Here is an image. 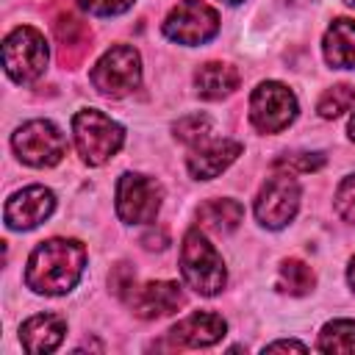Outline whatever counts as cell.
Returning <instances> with one entry per match:
<instances>
[{"label": "cell", "mask_w": 355, "mask_h": 355, "mask_svg": "<svg viewBox=\"0 0 355 355\" xmlns=\"http://www.w3.org/2000/svg\"><path fill=\"white\" fill-rule=\"evenodd\" d=\"M86 266V247L75 239L42 241L25 266V286L44 297L67 294L78 286Z\"/></svg>", "instance_id": "6da1fadb"}, {"label": "cell", "mask_w": 355, "mask_h": 355, "mask_svg": "<svg viewBox=\"0 0 355 355\" xmlns=\"http://www.w3.org/2000/svg\"><path fill=\"white\" fill-rule=\"evenodd\" d=\"M180 275H183L186 286L191 291H197L200 297H214L227 283L225 261L216 252V247L205 239L202 227H191L183 236V244H180Z\"/></svg>", "instance_id": "7a4b0ae2"}, {"label": "cell", "mask_w": 355, "mask_h": 355, "mask_svg": "<svg viewBox=\"0 0 355 355\" xmlns=\"http://www.w3.org/2000/svg\"><path fill=\"white\" fill-rule=\"evenodd\" d=\"M72 136H75V147H78L80 158L89 166H100V164L111 161L119 153V147L125 144L122 125L97 108H83L72 116Z\"/></svg>", "instance_id": "3957f363"}, {"label": "cell", "mask_w": 355, "mask_h": 355, "mask_svg": "<svg viewBox=\"0 0 355 355\" xmlns=\"http://www.w3.org/2000/svg\"><path fill=\"white\" fill-rule=\"evenodd\" d=\"M47 39L31 25L14 28L3 39V67L14 83H31L47 69Z\"/></svg>", "instance_id": "277c9868"}, {"label": "cell", "mask_w": 355, "mask_h": 355, "mask_svg": "<svg viewBox=\"0 0 355 355\" xmlns=\"http://www.w3.org/2000/svg\"><path fill=\"white\" fill-rule=\"evenodd\" d=\"M92 86L105 97H125L141 80V58L130 44H114L92 67Z\"/></svg>", "instance_id": "5b68a950"}, {"label": "cell", "mask_w": 355, "mask_h": 355, "mask_svg": "<svg viewBox=\"0 0 355 355\" xmlns=\"http://www.w3.org/2000/svg\"><path fill=\"white\" fill-rule=\"evenodd\" d=\"M297 94L280 80H263L250 97V122L258 133H280L297 119Z\"/></svg>", "instance_id": "8992f818"}, {"label": "cell", "mask_w": 355, "mask_h": 355, "mask_svg": "<svg viewBox=\"0 0 355 355\" xmlns=\"http://www.w3.org/2000/svg\"><path fill=\"white\" fill-rule=\"evenodd\" d=\"M11 147L17 158L28 166H55L67 155V139L50 119H31L17 128L11 136Z\"/></svg>", "instance_id": "52a82bcc"}, {"label": "cell", "mask_w": 355, "mask_h": 355, "mask_svg": "<svg viewBox=\"0 0 355 355\" xmlns=\"http://www.w3.org/2000/svg\"><path fill=\"white\" fill-rule=\"evenodd\" d=\"M164 189L155 178L125 172L116 180V214L125 225H147L155 222L161 211Z\"/></svg>", "instance_id": "ba28073f"}, {"label": "cell", "mask_w": 355, "mask_h": 355, "mask_svg": "<svg viewBox=\"0 0 355 355\" xmlns=\"http://www.w3.org/2000/svg\"><path fill=\"white\" fill-rule=\"evenodd\" d=\"M164 36L186 44V47H197L211 42L219 33V14L202 3V0H180L164 19L161 25Z\"/></svg>", "instance_id": "9c48e42d"}, {"label": "cell", "mask_w": 355, "mask_h": 355, "mask_svg": "<svg viewBox=\"0 0 355 355\" xmlns=\"http://www.w3.org/2000/svg\"><path fill=\"white\" fill-rule=\"evenodd\" d=\"M297 208H300V183L294 180V175L280 172L266 178V183L255 197V219L269 230H280L297 216Z\"/></svg>", "instance_id": "30bf717a"}, {"label": "cell", "mask_w": 355, "mask_h": 355, "mask_svg": "<svg viewBox=\"0 0 355 355\" xmlns=\"http://www.w3.org/2000/svg\"><path fill=\"white\" fill-rule=\"evenodd\" d=\"M55 211V194L44 186H25L8 197L3 219L11 230H33Z\"/></svg>", "instance_id": "8fae6325"}, {"label": "cell", "mask_w": 355, "mask_h": 355, "mask_svg": "<svg viewBox=\"0 0 355 355\" xmlns=\"http://www.w3.org/2000/svg\"><path fill=\"white\" fill-rule=\"evenodd\" d=\"M241 150L244 144L236 139H214V141L205 139L194 144L191 155L186 158V169L194 180H214L241 155Z\"/></svg>", "instance_id": "7c38bea8"}, {"label": "cell", "mask_w": 355, "mask_h": 355, "mask_svg": "<svg viewBox=\"0 0 355 355\" xmlns=\"http://www.w3.org/2000/svg\"><path fill=\"white\" fill-rule=\"evenodd\" d=\"M227 333V322L214 311H194L169 327L172 347H214Z\"/></svg>", "instance_id": "4fadbf2b"}, {"label": "cell", "mask_w": 355, "mask_h": 355, "mask_svg": "<svg viewBox=\"0 0 355 355\" xmlns=\"http://www.w3.org/2000/svg\"><path fill=\"white\" fill-rule=\"evenodd\" d=\"M128 305L139 319H158L169 316L183 305V291L172 280H153L128 294Z\"/></svg>", "instance_id": "5bb4252c"}, {"label": "cell", "mask_w": 355, "mask_h": 355, "mask_svg": "<svg viewBox=\"0 0 355 355\" xmlns=\"http://www.w3.org/2000/svg\"><path fill=\"white\" fill-rule=\"evenodd\" d=\"M67 336V319L58 313H36L19 324V341L31 355H44L58 349Z\"/></svg>", "instance_id": "9a60e30c"}, {"label": "cell", "mask_w": 355, "mask_h": 355, "mask_svg": "<svg viewBox=\"0 0 355 355\" xmlns=\"http://www.w3.org/2000/svg\"><path fill=\"white\" fill-rule=\"evenodd\" d=\"M322 53L333 69H355V19H333L322 39Z\"/></svg>", "instance_id": "2e32d148"}, {"label": "cell", "mask_w": 355, "mask_h": 355, "mask_svg": "<svg viewBox=\"0 0 355 355\" xmlns=\"http://www.w3.org/2000/svg\"><path fill=\"white\" fill-rule=\"evenodd\" d=\"M241 83V75L236 67L222 64V61H208L194 72V86L202 100H222L233 94Z\"/></svg>", "instance_id": "e0dca14e"}, {"label": "cell", "mask_w": 355, "mask_h": 355, "mask_svg": "<svg viewBox=\"0 0 355 355\" xmlns=\"http://www.w3.org/2000/svg\"><path fill=\"white\" fill-rule=\"evenodd\" d=\"M244 219V205L239 200H230V197H219V200H205L200 208H197V225L202 230H211V233H233Z\"/></svg>", "instance_id": "ac0fdd59"}, {"label": "cell", "mask_w": 355, "mask_h": 355, "mask_svg": "<svg viewBox=\"0 0 355 355\" xmlns=\"http://www.w3.org/2000/svg\"><path fill=\"white\" fill-rule=\"evenodd\" d=\"M313 286H316V275H313V269L305 261L288 258V261L280 263V269H277V288L283 294L302 297V294L313 291Z\"/></svg>", "instance_id": "d6986e66"}, {"label": "cell", "mask_w": 355, "mask_h": 355, "mask_svg": "<svg viewBox=\"0 0 355 355\" xmlns=\"http://www.w3.org/2000/svg\"><path fill=\"white\" fill-rule=\"evenodd\" d=\"M319 352H355V319H333L322 327Z\"/></svg>", "instance_id": "ffe728a7"}, {"label": "cell", "mask_w": 355, "mask_h": 355, "mask_svg": "<svg viewBox=\"0 0 355 355\" xmlns=\"http://www.w3.org/2000/svg\"><path fill=\"white\" fill-rule=\"evenodd\" d=\"M352 103H355V86H349V83H336V86H330V89L319 97L316 111H319L322 119H336V116H341L344 111H349Z\"/></svg>", "instance_id": "44dd1931"}, {"label": "cell", "mask_w": 355, "mask_h": 355, "mask_svg": "<svg viewBox=\"0 0 355 355\" xmlns=\"http://www.w3.org/2000/svg\"><path fill=\"white\" fill-rule=\"evenodd\" d=\"M172 130H175V139L178 141H183V144H200L211 133V116L208 114H186V116H180L172 125Z\"/></svg>", "instance_id": "7402d4cb"}, {"label": "cell", "mask_w": 355, "mask_h": 355, "mask_svg": "<svg viewBox=\"0 0 355 355\" xmlns=\"http://www.w3.org/2000/svg\"><path fill=\"white\" fill-rule=\"evenodd\" d=\"M275 169H283L288 175H300V172H316L324 166V155L322 153H286L280 158L272 161Z\"/></svg>", "instance_id": "603a6c76"}, {"label": "cell", "mask_w": 355, "mask_h": 355, "mask_svg": "<svg viewBox=\"0 0 355 355\" xmlns=\"http://www.w3.org/2000/svg\"><path fill=\"white\" fill-rule=\"evenodd\" d=\"M336 211L344 222L355 225V175H347L336 189Z\"/></svg>", "instance_id": "cb8c5ba5"}, {"label": "cell", "mask_w": 355, "mask_h": 355, "mask_svg": "<svg viewBox=\"0 0 355 355\" xmlns=\"http://www.w3.org/2000/svg\"><path fill=\"white\" fill-rule=\"evenodd\" d=\"M78 6L92 17H116L133 6V0H78Z\"/></svg>", "instance_id": "d4e9b609"}, {"label": "cell", "mask_w": 355, "mask_h": 355, "mask_svg": "<svg viewBox=\"0 0 355 355\" xmlns=\"http://www.w3.org/2000/svg\"><path fill=\"white\" fill-rule=\"evenodd\" d=\"M141 244H144L147 250H164V247L169 244V239H166V230H164V227H158V230H150V233L141 239Z\"/></svg>", "instance_id": "484cf974"}, {"label": "cell", "mask_w": 355, "mask_h": 355, "mask_svg": "<svg viewBox=\"0 0 355 355\" xmlns=\"http://www.w3.org/2000/svg\"><path fill=\"white\" fill-rule=\"evenodd\" d=\"M275 349H294V352H305L308 347H305L302 341H294V338H288V341H272V344H266V347H263V352H275Z\"/></svg>", "instance_id": "4316f807"}, {"label": "cell", "mask_w": 355, "mask_h": 355, "mask_svg": "<svg viewBox=\"0 0 355 355\" xmlns=\"http://www.w3.org/2000/svg\"><path fill=\"white\" fill-rule=\"evenodd\" d=\"M347 283H349V288L355 291V255L349 258V266H347Z\"/></svg>", "instance_id": "83f0119b"}, {"label": "cell", "mask_w": 355, "mask_h": 355, "mask_svg": "<svg viewBox=\"0 0 355 355\" xmlns=\"http://www.w3.org/2000/svg\"><path fill=\"white\" fill-rule=\"evenodd\" d=\"M349 139H352V141H355V114H352V116H349Z\"/></svg>", "instance_id": "f1b7e54d"}, {"label": "cell", "mask_w": 355, "mask_h": 355, "mask_svg": "<svg viewBox=\"0 0 355 355\" xmlns=\"http://www.w3.org/2000/svg\"><path fill=\"white\" fill-rule=\"evenodd\" d=\"M341 3H344V6H355V0H341Z\"/></svg>", "instance_id": "f546056e"}, {"label": "cell", "mask_w": 355, "mask_h": 355, "mask_svg": "<svg viewBox=\"0 0 355 355\" xmlns=\"http://www.w3.org/2000/svg\"><path fill=\"white\" fill-rule=\"evenodd\" d=\"M225 3H230V6H236V3H241V0H225Z\"/></svg>", "instance_id": "4dcf8cb0"}]
</instances>
